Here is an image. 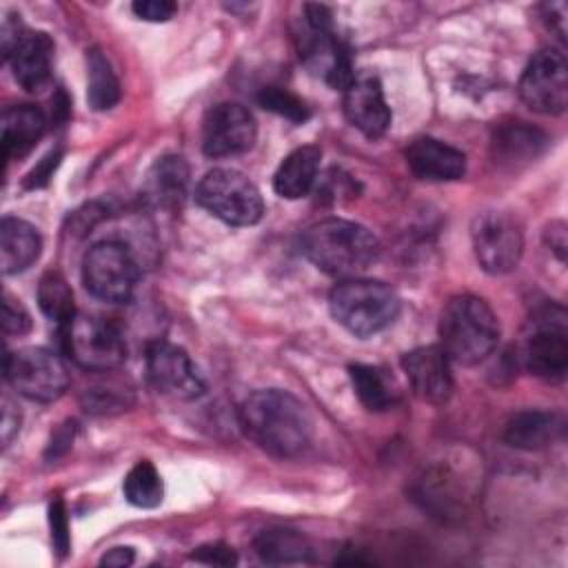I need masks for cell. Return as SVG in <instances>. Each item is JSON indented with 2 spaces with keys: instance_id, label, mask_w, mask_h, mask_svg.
<instances>
[{
  "instance_id": "f546056e",
  "label": "cell",
  "mask_w": 568,
  "mask_h": 568,
  "mask_svg": "<svg viewBox=\"0 0 568 568\" xmlns=\"http://www.w3.org/2000/svg\"><path fill=\"white\" fill-rule=\"evenodd\" d=\"M355 395L368 410H386L393 404V390L377 366L353 364L348 368Z\"/></svg>"
},
{
  "instance_id": "7c38bea8",
  "label": "cell",
  "mask_w": 568,
  "mask_h": 568,
  "mask_svg": "<svg viewBox=\"0 0 568 568\" xmlns=\"http://www.w3.org/2000/svg\"><path fill=\"white\" fill-rule=\"evenodd\" d=\"M519 98L541 115H559L568 104V67L557 49H541L530 58L519 78Z\"/></svg>"
},
{
  "instance_id": "52a82bcc",
  "label": "cell",
  "mask_w": 568,
  "mask_h": 568,
  "mask_svg": "<svg viewBox=\"0 0 568 568\" xmlns=\"http://www.w3.org/2000/svg\"><path fill=\"white\" fill-rule=\"evenodd\" d=\"M195 202L231 226H251L264 213L260 189L235 169H211L197 182Z\"/></svg>"
},
{
  "instance_id": "8d00e7d4",
  "label": "cell",
  "mask_w": 568,
  "mask_h": 568,
  "mask_svg": "<svg viewBox=\"0 0 568 568\" xmlns=\"http://www.w3.org/2000/svg\"><path fill=\"white\" fill-rule=\"evenodd\" d=\"M58 158H60V153H49V155L40 162V166H38V169H33V171L27 175L24 186H27V189H36V186L47 184V180H49L51 171H53V169H55V164H58Z\"/></svg>"
},
{
  "instance_id": "ac0fdd59",
  "label": "cell",
  "mask_w": 568,
  "mask_h": 568,
  "mask_svg": "<svg viewBox=\"0 0 568 568\" xmlns=\"http://www.w3.org/2000/svg\"><path fill=\"white\" fill-rule=\"evenodd\" d=\"M406 164L417 178L433 182H453L466 173V155L459 149L428 135L415 138L406 146Z\"/></svg>"
},
{
  "instance_id": "74e56055",
  "label": "cell",
  "mask_w": 568,
  "mask_h": 568,
  "mask_svg": "<svg viewBox=\"0 0 568 568\" xmlns=\"http://www.w3.org/2000/svg\"><path fill=\"white\" fill-rule=\"evenodd\" d=\"M11 402L9 399H4L2 402V446H9V442H11V437L18 433V428H20V413L16 410L13 415H11Z\"/></svg>"
},
{
  "instance_id": "ffe728a7",
  "label": "cell",
  "mask_w": 568,
  "mask_h": 568,
  "mask_svg": "<svg viewBox=\"0 0 568 568\" xmlns=\"http://www.w3.org/2000/svg\"><path fill=\"white\" fill-rule=\"evenodd\" d=\"M2 149L7 162L24 158L44 135L47 118L33 104H16L2 113Z\"/></svg>"
},
{
  "instance_id": "44dd1931",
  "label": "cell",
  "mask_w": 568,
  "mask_h": 568,
  "mask_svg": "<svg viewBox=\"0 0 568 568\" xmlns=\"http://www.w3.org/2000/svg\"><path fill=\"white\" fill-rule=\"evenodd\" d=\"M42 240L36 226L20 217H2L0 222V266L4 275L27 271L40 257Z\"/></svg>"
},
{
  "instance_id": "3957f363",
  "label": "cell",
  "mask_w": 568,
  "mask_h": 568,
  "mask_svg": "<svg viewBox=\"0 0 568 568\" xmlns=\"http://www.w3.org/2000/svg\"><path fill=\"white\" fill-rule=\"evenodd\" d=\"M439 342L450 362L462 366L479 364L499 342L497 315L477 295H455L439 315Z\"/></svg>"
},
{
  "instance_id": "4dcf8cb0",
  "label": "cell",
  "mask_w": 568,
  "mask_h": 568,
  "mask_svg": "<svg viewBox=\"0 0 568 568\" xmlns=\"http://www.w3.org/2000/svg\"><path fill=\"white\" fill-rule=\"evenodd\" d=\"M257 102H260V106H264V109L273 111L275 115H282L295 124L304 122L311 115L304 100L282 87H264L257 93Z\"/></svg>"
},
{
  "instance_id": "7a4b0ae2",
  "label": "cell",
  "mask_w": 568,
  "mask_h": 568,
  "mask_svg": "<svg viewBox=\"0 0 568 568\" xmlns=\"http://www.w3.org/2000/svg\"><path fill=\"white\" fill-rule=\"evenodd\" d=\"M300 248L322 273L346 280L364 273L379 255L377 237L366 226L342 217L311 224L300 237Z\"/></svg>"
},
{
  "instance_id": "603a6c76",
  "label": "cell",
  "mask_w": 568,
  "mask_h": 568,
  "mask_svg": "<svg viewBox=\"0 0 568 568\" xmlns=\"http://www.w3.org/2000/svg\"><path fill=\"white\" fill-rule=\"evenodd\" d=\"M189 186V164L182 155L160 158L146 178V197L162 209L182 204Z\"/></svg>"
},
{
  "instance_id": "7402d4cb",
  "label": "cell",
  "mask_w": 568,
  "mask_h": 568,
  "mask_svg": "<svg viewBox=\"0 0 568 568\" xmlns=\"http://www.w3.org/2000/svg\"><path fill=\"white\" fill-rule=\"evenodd\" d=\"M320 160H322V151L320 146H313V144L291 151L273 175L275 193L286 200H297L308 195L320 175Z\"/></svg>"
},
{
  "instance_id": "83f0119b",
  "label": "cell",
  "mask_w": 568,
  "mask_h": 568,
  "mask_svg": "<svg viewBox=\"0 0 568 568\" xmlns=\"http://www.w3.org/2000/svg\"><path fill=\"white\" fill-rule=\"evenodd\" d=\"M124 497L129 504L138 508H155L162 504L164 497V484L155 466L146 459L138 462L124 477L122 484Z\"/></svg>"
},
{
  "instance_id": "d4e9b609",
  "label": "cell",
  "mask_w": 568,
  "mask_h": 568,
  "mask_svg": "<svg viewBox=\"0 0 568 568\" xmlns=\"http://www.w3.org/2000/svg\"><path fill=\"white\" fill-rule=\"evenodd\" d=\"M253 550L264 564H302L311 557L304 535L291 528H268L253 539Z\"/></svg>"
},
{
  "instance_id": "30bf717a",
  "label": "cell",
  "mask_w": 568,
  "mask_h": 568,
  "mask_svg": "<svg viewBox=\"0 0 568 568\" xmlns=\"http://www.w3.org/2000/svg\"><path fill=\"white\" fill-rule=\"evenodd\" d=\"M470 240L479 266L490 275L510 273L524 253L521 224L506 211L479 213L473 220Z\"/></svg>"
},
{
  "instance_id": "1f68e13d",
  "label": "cell",
  "mask_w": 568,
  "mask_h": 568,
  "mask_svg": "<svg viewBox=\"0 0 568 568\" xmlns=\"http://www.w3.org/2000/svg\"><path fill=\"white\" fill-rule=\"evenodd\" d=\"M2 326L9 335H24L31 328V315L20 300H13L9 293H4L2 302Z\"/></svg>"
},
{
  "instance_id": "ba28073f",
  "label": "cell",
  "mask_w": 568,
  "mask_h": 568,
  "mask_svg": "<svg viewBox=\"0 0 568 568\" xmlns=\"http://www.w3.org/2000/svg\"><path fill=\"white\" fill-rule=\"evenodd\" d=\"M138 262L120 240L95 242L82 257L84 288L109 304L129 302L138 284Z\"/></svg>"
},
{
  "instance_id": "484cf974",
  "label": "cell",
  "mask_w": 568,
  "mask_h": 568,
  "mask_svg": "<svg viewBox=\"0 0 568 568\" xmlns=\"http://www.w3.org/2000/svg\"><path fill=\"white\" fill-rule=\"evenodd\" d=\"M80 402L91 415H115L129 410L133 404V388L124 379L115 377L113 371H106L80 393Z\"/></svg>"
},
{
  "instance_id": "2e32d148",
  "label": "cell",
  "mask_w": 568,
  "mask_h": 568,
  "mask_svg": "<svg viewBox=\"0 0 568 568\" xmlns=\"http://www.w3.org/2000/svg\"><path fill=\"white\" fill-rule=\"evenodd\" d=\"M404 373L417 397L430 404H444L453 393L450 359L442 346H419L402 357Z\"/></svg>"
},
{
  "instance_id": "d6986e66",
  "label": "cell",
  "mask_w": 568,
  "mask_h": 568,
  "mask_svg": "<svg viewBox=\"0 0 568 568\" xmlns=\"http://www.w3.org/2000/svg\"><path fill=\"white\" fill-rule=\"evenodd\" d=\"M564 433V419L552 410H521L504 428V442L519 450H541Z\"/></svg>"
},
{
  "instance_id": "836d02e7",
  "label": "cell",
  "mask_w": 568,
  "mask_h": 568,
  "mask_svg": "<svg viewBox=\"0 0 568 568\" xmlns=\"http://www.w3.org/2000/svg\"><path fill=\"white\" fill-rule=\"evenodd\" d=\"M175 2L171 0H138L133 2V13L149 22H164L175 13Z\"/></svg>"
},
{
  "instance_id": "9a60e30c",
  "label": "cell",
  "mask_w": 568,
  "mask_h": 568,
  "mask_svg": "<svg viewBox=\"0 0 568 568\" xmlns=\"http://www.w3.org/2000/svg\"><path fill=\"white\" fill-rule=\"evenodd\" d=\"M344 115L366 138H382L393 120L390 106L386 104L384 89L377 75L355 73L351 84L344 89Z\"/></svg>"
},
{
  "instance_id": "4316f807",
  "label": "cell",
  "mask_w": 568,
  "mask_h": 568,
  "mask_svg": "<svg viewBox=\"0 0 568 568\" xmlns=\"http://www.w3.org/2000/svg\"><path fill=\"white\" fill-rule=\"evenodd\" d=\"M120 100V82L109 58L98 49L87 51V102L95 111H106Z\"/></svg>"
},
{
  "instance_id": "f35d334b",
  "label": "cell",
  "mask_w": 568,
  "mask_h": 568,
  "mask_svg": "<svg viewBox=\"0 0 568 568\" xmlns=\"http://www.w3.org/2000/svg\"><path fill=\"white\" fill-rule=\"evenodd\" d=\"M133 559H135L133 548H129V546H118V548H111V550L100 559V564H102V566H113V568H124V566H131Z\"/></svg>"
},
{
  "instance_id": "6da1fadb",
  "label": "cell",
  "mask_w": 568,
  "mask_h": 568,
  "mask_svg": "<svg viewBox=\"0 0 568 568\" xmlns=\"http://www.w3.org/2000/svg\"><path fill=\"white\" fill-rule=\"evenodd\" d=\"M242 433L264 453L288 459L311 442V417L304 404L282 388L251 393L237 410Z\"/></svg>"
},
{
  "instance_id": "e0dca14e",
  "label": "cell",
  "mask_w": 568,
  "mask_h": 568,
  "mask_svg": "<svg viewBox=\"0 0 568 568\" xmlns=\"http://www.w3.org/2000/svg\"><path fill=\"white\" fill-rule=\"evenodd\" d=\"M16 82L24 91H42L53 71V40L44 31H22L18 42L4 55Z\"/></svg>"
},
{
  "instance_id": "d6a6232c",
  "label": "cell",
  "mask_w": 568,
  "mask_h": 568,
  "mask_svg": "<svg viewBox=\"0 0 568 568\" xmlns=\"http://www.w3.org/2000/svg\"><path fill=\"white\" fill-rule=\"evenodd\" d=\"M49 524H51V541L55 550L64 557L69 552V528H67V513H64L62 499L51 501Z\"/></svg>"
},
{
  "instance_id": "e575fe53",
  "label": "cell",
  "mask_w": 568,
  "mask_h": 568,
  "mask_svg": "<svg viewBox=\"0 0 568 568\" xmlns=\"http://www.w3.org/2000/svg\"><path fill=\"white\" fill-rule=\"evenodd\" d=\"M191 559L200 561V564H209V566H233L237 561L233 548L224 546V544H206L193 550Z\"/></svg>"
},
{
  "instance_id": "f1b7e54d",
  "label": "cell",
  "mask_w": 568,
  "mask_h": 568,
  "mask_svg": "<svg viewBox=\"0 0 568 568\" xmlns=\"http://www.w3.org/2000/svg\"><path fill=\"white\" fill-rule=\"evenodd\" d=\"M38 304L47 317L58 324H64L75 315L73 306V291L69 282L58 271H49L40 277L38 284Z\"/></svg>"
},
{
  "instance_id": "4fadbf2b",
  "label": "cell",
  "mask_w": 568,
  "mask_h": 568,
  "mask_svg": "<svg viewBox=\"0 0 568 568\" xmlns=\"http://www.w3.org/2000/svg\"><path fill=\"white\" fill-rule=\"evenodd\" d=\"M257 124L253 113L237 102H222L209 109L202 122V151L209 158H229L255 144Z\"/></svg>"
},
{
  "instance_id": "cb8c5ba5",
  "label": "cell",
  "mask_w": 568,
  "mask_h": 568,
  "mask_svg": "<svg viewBox=\"0 0 568 568\" xmlns=\"http://www.w3.org/2000/svg\"><path fill=\"white\" fill-rule=\"evenodd\" d=\"M546 142L548 140L539 129L526 126L524 122H515L495 131L490 149L495 162L513 166L535 160L544 151Z\"/></svg>"
},
{
  "instance_id": "d590c367",
  "label": "cell",
  "mask_w": 568,
  "mask_h": 568,
  "mask_svg": "<svg viewBox=\"0 0 568 568\" xmlns=\"http://www.w3.org/2000/svg\"><path fill=\"white\" fill-rule=\"evenodd\" d=\"M541 16H544L548 29L555 31L559 40H566V2L541 4Z\"/></svg>"
},
{
  "instance_id": "8fae6325",
  "label": "cell",
  "mask_w": 568,
  "mask_h": 568,
  "mask_svg": "<svg viewBox=\"0 0 568 568\" xmlns=\"http://www.w3.org/2000/svg\"><path fill=\"white\" fill-rule=\"evenodd\" d=\"M526 368L546 379L561 382L568 371V337L566 311L561 306H546L530 320V333L524 346Z\"/></svg>"
},
{
  "instance_id": "9c48e42d",
  "label": "cell",
  "mask_w": 568,
  "mask_h": 568,
  "mask_svg": "<svg viewBox=\"0 0 568 568\" xmlns=\"http://www.w3.org/2000/svg\"><path fill=\"white\" fill-rule=\"evenodd\" d=\"M4 377L18 395L31 402H55L69 388L62 359L42 346H24L4 357Z\"/></svg>"
},
{
  "instance_id": "5bb4252c",
  "label": "cell",
  "mask_w": 568,
  "mask_h": 568,
  "mask_svg": "<svg viewBox=\"0 0 568 568\" xmlns=\"http://www.w3.org/2000/svg\"><path fill=\"white\" fill-rule=\"evenodd\" d=\"M146 377L151 386L173 399H195L204 393V379L184 348L171 342H153L146 351Z\"/></svg>"
},
{
  "instance_id": "277c9868",
  "label": "cell",
  "mask_w": 568,
  "mask_h": 568,
  "mask_svg": "<svg viewBox=\"0 0 568 568\" xmlns=\"http://www.w3.org/2000/svg\"><path fill=\"white\" fill-rule=\"evenodd\" d=\"M328 308L337 324L357 337L384 331L399 315V295L379 280L348 277L328 295Z\"/></svg>"
},
{
  "instance_id": "5b68a950",
  "label": "cell",
  "mask_w": 568,
  "mask_h": 568,
  "mask_svg": "<svg viewBox=\"0 0 568 568\" xmlns=\"http://www.w3.org/2000/svg\"><path fill=\"white\" fill-rule=\"evenodd\" d=\"M300 38V58L328 87L344 91L355 78L346 44L335 36L333 13L324 4L304 7V29Z\"/></svg>"
},
{
  "instance_id": "8992f818",
  "label": "cell",
  "mask_w": 568,
  "mask_h": 568,
  "mask_svg": "<svg viewBox=\"0 0 568 568\" xmlns=\"http://www.w3.org/2000/svg\"><path fill=\"white\" fill-rule=\"evenodd\" d=\"M60 342L69 359L89 373L115 371L126 359L120 328L102 317L75 313L60 324Z\"/></svg>"
}]
</instances>
